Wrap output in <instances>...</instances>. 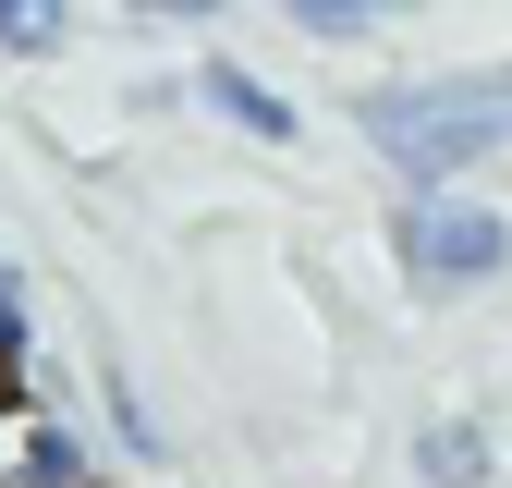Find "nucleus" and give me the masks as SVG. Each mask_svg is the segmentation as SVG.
Returning <instances> with one entry per match:
<instances>
[{
  "instance_id": "obj_1",
  "label": "nucleus",
  "mask_w": 512,
  "mask_h": 488,
  "mask_svg": "<svg viewBox=\"0 0 512 488\" xmlns=\"http://www.w3.org/2000/svg\"><path fill=\"white\" fill-rule=\"evenodd\" d=\"M366 135L391 171L415 183H452L476 159L512 147V61H488V74H439V86H378L366 98Z\"/></svg>"
},
{
  "instance_id": "obj_2",
  "label": "nucleus",
  "mask_w": 512,
  "mask_h": 488,
  "mask_svg": "<svg viewBox=\"0 0 512 488\" xmlns=\"http://www.w3.org/2000/svg\"><path fill=\"white\" fill-rule=\"evenodd\" d=\"M403 269H415V293H476V281L512 269V220L476 208V196H427L403 220Z\"/></svg>"
},
{
  "instance_id": "obj_3",
  "label": "nucleus",
  "mask_w": 512,
  "mask_h": 488,
  "mask_svg": "<svg viewBox=\"0 0 512 488\" xmlns=\"http://www.w3.org/2000/svg\"><path fill=\"white\" fill-rule=\"evenodd\" d=\"M0 488H86V464H74V440H61L49 415H0Z\"/></svg>"
},
{
  "instance_id": "obj_4",
  "label": "nucleus",
  "mask_w": 512,
  "mask_h": 488,
  "mask_svg": "<svg viewBox=\"0 0 512 488\" xmlns=\"http://www.w3.org/2000/svg\"><path fill=\"white\" fill-rule=\"evenodd\" d=\"M208 110H232L244 135H269V147H293V98H269L256 74H232V61H208Z\"/></svg>"
},
{
  "instance_id": "obj_5",
  "label": "nucleus",
  "mask_w": 512,
  "mask_h": 488,
  "mask_svg": "<svg viewBox=\"0 0 512 488\" xmlns=\"http://www.w3.org/2000/svg\"><path fill=\"white\" fill-rule=\"evenodd\" d=\"M488 476V440L476 427H427V488H476Z\"/></svg>"
},
{
  "instance_id": "obj_6",
  "label": "nucleus",
  "mask_w": 512,
  "mask_h": 488,
  "mask_svg": "<svg viewBox=\"0 0 512 488\" xmlns=\"http://www.w3.org/2000/svg\"><path fill=\"white\" fill-rule=\"evenodd\" d=\"M0 49H13V61L61 49V0H0Z\"/></svg>"
},
{
  "instance_id": "obj_7",
  "label": "nucleus",
  "mask_w": 512,
  "mask_h": 488,
  "mask_svg": "<svg viewBox=\"0 0 512 488\" xmlns=\"http://www.w3.org/2000/svg\"><path fill=\"white\" fill-rule=\"evenodd\" d=\"M293 13H305V25H330V37H342V25H378V13H403V0H293Z\"/></svg>"
},
{
  "instance_id": "obj_8",
  "label": "nucleus",
  "mask_w": 512,
  "mask_h": 488,
  "mask_svg": "<svg viewBox=\"0 0 512 488\" xmlns=\"http://www.w3.org/2000/svg\"><path fill=\"white\" fill-rule=\"evenodd\" d=\"M0 354H25V305H13V281H0Z\"/></svg>"
},
{
  "instance_id": "obj_9",
  "label": "nucleus",
  "mask_w": 512,
  "mask_h": 488,
  "mask_svg": "<svg viewBox=\"0 0 512 488\" xmlns=\"http://www.w3.org/2000/svg\"><path fill=\"white\" fill-rule=\"evenodd\" d=\"M147 13H208V0H147Z\"/></svg>"
}]
</instances>
